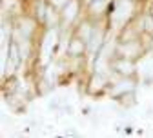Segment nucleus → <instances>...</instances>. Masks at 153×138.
Listing matches in <instances>:
<instances>
[{
    "label": "nucleus",
    "instance_id": "9",
    "mask_svg": "<svg viewBox=\"0 0 153 138\" xmlns=\"http://www.w3.org/2000/svg\"><path fill=\"white\" fill-rule=\"evenodd\" d=\"M102 87V78L100 76H95L93 82H91V91H99Z\"/></svg>",
    "mask_w": 153,
    "mask_h": 138
},
{
    "label": "nucleus",
    "instance_id": "10",
    "mask_svg": "<svg viewBox=\"0 0 153 138\" xmlns=\"http://www.w3.org/2000/svg\"><path fill=\"white\" fill-rule=\"evenodd\" d=\"M99 44H100V33H99V35L95 33V35H93V42H91V49L95 51V49L99 47Z\"/></svg>",
    "mask_w": 153,
    "mask_h": 138
},
{
    "label": "nucleus",
    "instance_id": "8",
    "mask_svg": "<svg viewBox=\"0 0 153 138\" xmlns=\"http://www.w3.org/2000/svg\"><path fill=\"white\" fill-rule=\"evenodd\" d=\"M80 36L84 38V40H89V36H91V29H89V26H88V24H84V26L80 27Z\"/></svg>",
    "mask_w": 153,
    "mask_h": 138
},
{
    "label": "nucleus",
    "instance_id": "3",
    "mask_svg": "<svg viewBox=\"0 0 153 138\" xmlns=\"http://www.w3.org/2000/svg\"><path fill=\"white\" fill-rule=\"evenodd\" d=\"M76 11H79V2H76V0H69L66 4V9H64V20L71 22L76 15Z\"/></svg>",
    "mask_w": 153,
    "mask_h": 138
},
{
    "label": "nucleus",
    "instance_id": "4",
    "mask_svg": "<svg viewBox=\"0 0 153 138\" xmlns=\"http://www.w3.org/2000/svg\"><path fill=\"white\" fill-rule=\"evenodd\" d=\"M115 69L119 73H122V75H131L133 73V64L129 60H120V62L115 64Z\"/></svg>",
    "mask_w": 153,
    "mask_h": 138
},
{
    "label": "nucleus",
    "instance_id": "7",
    "mask_svg": "<svg viewBox=\"0 0 153 138\" xmlns=\"http://www.w3.org/2000/svg\"><path fill=\"white\" fill-rule=\"evenodd\" d=\"M104 7H106V2H104V0H95V2L91 4V13H93V15L102 13Z\"/></svg>",
    "mask_w": 153,
    "mask_h": 138
},
{
    "label": "nucleus",
    "instance_id": "11",
    "mask_svg": "<svg viewBox=\"0 0 153 138\" xmlns=\"http://www.w3.org/2000/svg\"><path fill=\"white\" fill-rule=\"evenodd\" d=\"M11 62L13 64L18 62V49H16V46H11Z\"/></svg>",
    "mask_w": 153,
    "mask_h": 138
},
{
    "label": "nucleus",
    "instance_id": "12",
    "mask_svg": "<svg viewBox=\"0 0 153 138\" xmlns=\"http://www.w3.org/2000/svg\"><path fill=\"white\" fill-rule=\"evenodd\" d=\"M49 2L53 4V6H56V7H62V6H66L69 0H49Z\"/></svg>",
    "mask_w": 153,
    "mask_h": 138
},
{
    "label": "nucleus",
    "instance_id": "6",
    "mask_svg": "<svg viewBox=\"0 0 153 138\" xmlns=\"http://www.w3.org/2000/svg\"><path fill=\"white\" fill-rule=\"evenodd\" d=\"M82 51H84L82 40H73L69 44V55H82Z\"/></svg>",
    "mask_w": 153,
    "mask_h": 138
},
{
    "label": "nucleus",
    "instance_id": "5",
    "mask_svg": "<svg viewBox=\"0 0 153 138\" xmlns=\"http://www.w3.org/2000/svg\"><path fill=\"white\" fill-rule=\"evenodd\" d=\"M120 51L124 53V56H133V55H139V44H135V42L126 44V46H122V49H120Z\"/></svg>",
    "mask_w": 153,
    "mask_h": 138
},
{
    "label": "nucleus",
    "instance_id": "2",
    "mask_svg": "<svg viewBox=\"0 0 153 138\" xmlns=\"http://www.w3.org/2000/svg\"><path fill=\"white\" fill-rule=\"evenodd\" d=\"M56 42H59V35H56V31H49L44 36V42H42V64H46L49 60V56H51Z\"/></svg>",
    "mask_w": 153,
    "mask_h": 138
},
{
    "label": "nucleus",
    "instance_id": "13",
    "mask_svg": "<svg viewBox=\"0 0 153 138\" xmlns=\"http://www.w3.org/2000/svg\"><path fill=\"white\" fill-rule=\"evenodd\" d=\"M146 29H153V20L151 18H146Z\"/></svg>",
    "mask_w": 153,
    "mask_h": 138
},
{
    "label": "nucleus",
    "instance_id": "1",
    "mask_svg": "<svg viewBox=\"0 0 153 138\" xmlns=\"http://www.w3.org/2000/svg\"><path fill=\"white\" fill-rule=\"evenodd\" d=\"M131 13H133V2L131 0H119V4L115 6V11H113V22H117V24L126 22L131 16Z\"/></svg>",
    "mask_w": 153,
    "mask_h": 138
}]
</instances>
